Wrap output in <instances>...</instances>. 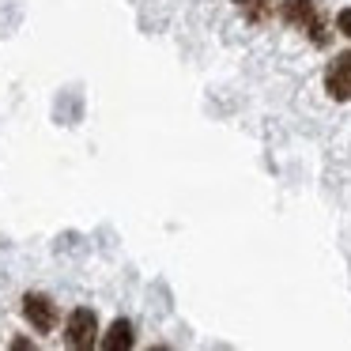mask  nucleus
Here are the masks:
<instances>
[{
	"label": "nucleus",
	"instance_id": "f257e3e1",
	"mask_svg": "<svg viewBox=\"0 0 351 351\" xmlns=\"http://www.w3.org/2000/svg\"><path fill=\"white\" fill-rule=\"evenodd\" d=\"M64 343H69L72 351H87L99 343V317H95V310H87V306H80V310L69 313V325H64Z\"/></svg>",
	"mask_w": 351,
	"mask_h": 351
},
{
	"label": "nucleus",
	"instance_id": "f03ea898",
	"mask_svg": "<svg viewBox=\"0 0 351 351\" xmlns=\"http://www.w3.org/2000/svg\"><path fill=\"white\" fill-rule=\"evenodd\" d=\"M325 87L336 102H348L351 99V53H340L325 72Z\"/></svg>",
	"mask_w": 351,
	"mask_h": 351
},
{
	"label": "nucleus",
	"instance_id": "7ed1b4c3",
	"mask_svg": "<svg viewBox=\"0 0 351 351\" xmlns=\"http://www.w3.org/2000/svg\"><path fill=\"white\" fill-rule=\"evenodd\" d=\"M283 19L295 23V27L313 31V42H325V34H321V19H317V12H313V0H287V4H283Z\"/></svg>",
	"mask_w": 351,
	"mask_h": 351
},
{
	"label": "nucleus",
	"instance_id": "20e7f679",
	"mask_svg": "<svg viewBox=\"0 0 351 351\" xmlns=\"http://www.w3.org/2000/svg\"><path fill=\"white\" fill-rule=\"evenodd\" d=\"M23 313H27V321H31L38 332H53L57 310H53V302H49L46 295H27L23 298Z\"/></svg>",
	"mask_w": 351,
	"mask_h": 351
},
{
	"label": "nucleus",
	"instance_id": "39448f33",
	"mask_svg": "<svg viewBox=\"0 0 351 351\" xmlns=\"http://www.w3.org/2000/svg\"><path fill=\"white\" fill-rule=\"evenodd\" d=\"M102 351H125V348H132L136 343V336H132V321H125V317H117L114 325H110V332L102 336Z\"/></svg>",
	"mask_w": 351,
	"mask_h": 351
},
{
	"label": "nucleus",
	"instance_id": "423d86ee",
	"mask_svg": "<svg viewBox=\"0 0 351 351\" xmlns=\"http://www.w3.org/2000/svg\"><path fill=\"white\" fill-rule=\"evenodd\" d=\"M336 27H340V34H348V38H351V8H343L340 16H336Z\"/></svg>",
	"mask_w": 351,
	"mask_h": 351
},
{
	"label": "nucleus",
	"instance_id": "0eeeda50",
	"mask_svg": "<svg viewBox=\"0 0 351 351\" xmlns=\"http://www.w3.org/2000/svg\"><path fill=\"white\" fill-rule=\"evenodd\" d=\"M234 4H253V0H234Z\"/></svg>",
	"mask_w": 351,
	"mask_h": 351
}]
</instances>
